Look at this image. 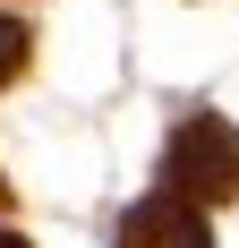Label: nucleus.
Wrapping results in <instances>:
<instances>
[{"label": "nucleus", "mask_w": 239, "mask_h": 248, "mask_svg": "<svg viewBox=\"0 0 239 248\" xmlns=\"http://www.w3.org/2000/svg\"><path fill=\"white\" fill-rule=\"evenodd\" d=\"M163 188H179V197H196V205H231L239 197V137H231L222 111L179 120V137H171V154H163Z\"/></svg>", "instance_id": "nucleus-1"}, {"label": "nucleus", "mask_w": 239, "mask_h": 248, "mask_svg": "<svg viewBox=\"0 0 239 248\" xmlns=\"http://www.w3.org/2000/svg\"><path fill=\"white\" fill-rule=\"evenodd\" d=\"M120 248H214V231H205V214H196V197H179V188H163V197H145L128 223H120Z\"/></svg>", "instance_id": "nucleus-2"}, {"label": "nucleus", "mask_w": 239, "mask_h": 248, "mask_svg": "<svg viewBox=\"0 0 239 248\" xmlns=\"http://www.w3.org/2000/svg\"><path fill=\"white\" fill-rule=\"evenodd\" d=\"M26 51H34V34H26L17 17H0V86H9V77L26 69Z\"/></svg>", "instance_id": "nucleus-3"}, {"label": "nucleus", "mask_w": 239, "mask_h": 248, "mask_svg": "<svg viewBox=\"0 0 239 248\" xmlns=\"http://www.w3.org/2000/svg\"><path fill=\"white\" fill-rule=\"evenodd\" d=\"M0 248H26V240H17V231H0Z\"/></svg>", "instance_id": "nucleus-4"}, {"label": "nucleus", "mask_w": 239, "mask_h": 248, "mask_svg": "<svg viewBox=\"0 0 239 248\" xmlns=\"http://www.w3.org/2000/svg\"><path fill=\"white\" fill-rule=\"evenodd\" d=\"M0 214H9V180H0Z\"/></svg>", "instance_id": "nucleus-5"}]
</instances>
